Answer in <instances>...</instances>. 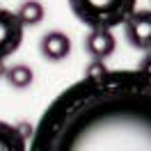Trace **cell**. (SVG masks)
Returning a JSON list of instances; mask_svg holds the SVG:
<instances>
[{
    "mask_svg": "<svg viewBox=\"0 0 151 151\" xmlns=\"http://www.w3.org/2000/svg\"><path fill=\"white\" fill-rule=\"evenodd\" d=\"M28 151H151V73H85L48 103Z\"/></svg>",
    "mask_w": 151,
    "mask_h": 151,
    "instance_id": "cell-1",
    "label": "cell"
},
{
    "mask_svg": "<svg viewBox=\"0 0 151 151\" xmlns=\"http://www.w3.org/2000/svg\"><path fill=\"white\" fill-rule=\"evenodd\" d=\"M135 2L137 0H69V7L89 30H112L124 25V21L135 12Z\"/></svg>",
    "mask_w": 151,
    "mask_h": 151,
    "instance_id": "cell-2",
    "label": "cell"
},
{
    "mask_svg": "<svg viewBox=\"0 0 151 151\" xmlns=\"http://www.w3.org/2000/svg\"><path fill=\"white\" fill-rule=\"evenodd\" d=\"M124 37L135 50H151V9H135L124 21Z\"/></svg>",
    "mask_w": 151,
    "mask_h": 151,
    "instance_id": "cell-3",
    "label": "cell"
},
{
    "mask_svg": "<svg viewBox=\"0 0 151 151\" xmlns=\"http://www.w3.org/2000/svg\"><path fill=\"white\" fill-rule=\"evenodd\" d=\"M23 23L19 21L16 12L0 7V60L14 55L23 44Z\"/></svg>",
    "mask_w": 151,
    "mask_h": 151,
    "instance_id": "cell-4",
    "label": "cell"
},
{
    "mask_svg": "<svg viewBox=\"0 0 151 151\" xmlns=\"http://www.w3.org/2000/svg\"><path fill=\"white\" fill-rule=\"evenodd\" d=\"M114 48H117V39H114V35L110 30L94 28L85 37V50H87V55H92V60L103 62L114 53Z\"/></svg>",
    "mask_w": 151,
    "mask_h": 151,
    "instance_id": "cell-5",
    "label": "cell"
},
{
    "mask_svg": "<svg viewBox=\"0 0 151 151\" xmlns=\"http://www.w3.org/2000/svg\"><path fill=\"white\" fill-rule=\"evenodd\" d=\"M39 50H41L44 60H48V62H62L71 55V39L60 30H50L41 37Z\"/></svg>",
    "mask_w": 151,
    "mask_h": 151,
    "instance_id": "cell-6",
    "label": "cell"
},
{
    "mask_svg": "<svg viewBox=\"0 0 151 151\" xmlns=\"http://www.w3.org/2000/svg\"><path fill=\"white\" fill-rule=\"evenodd\" d=\"M0 151H28L25 135L21 133L19 126L0 122Z\"/></svg>",
    "mask_w": 151,
    "mask_h": 151,
    "instance_id": "cell-7",
    "label": "cell"
},
{
    "mask_svg": "<svg viewBox=\"0 0 151 151\" xmlns=\"http://www.w3.org/2000/svg\"><path fill=\"white\" fill-rule=\"evenodd\" d=\"M16 16L23 23V28H32V25H39L44 21L46 12H44V5L39 0H25V2H21Z\"/></svg>",
    "mask_w": 151,
    "mask_h": 151,
    "instance_id": "cell-8",
    "label": "cell"
},
{
    "mask_svg": "<svg viewBox=\"0 0 151 151\" xmlns=\"http://www.w3.org/2000/svg\"><path fill=\"white\" fill-rule=\"evenodd\" d=\"M5 80L14 89H28L35 83V71L25 64H14L9 69H5Z\"/></svg>",
    "mask_w": 151,
    "mask_h": 151,
    "instance_id": "cell-9",
    "label": "cell"
},
{
    "mask_svg": "<svg viewBox=\"0 0 151 151\" xmlns=\"http://www.w3.org/2000/svg\"><path fill=\"white\" fill-rule=\"evenodd\" d=\"M137 69H140V71H144V73H151V50H147V53L142 55Z\"/></svg>",
    "mask_w": 151,
    "mask_h": 151,
    "instance_id": "cell-10",
    "label": "cell"
},
{
    "mask_svg": "<svg viewBox=\"0 0 151 151\" xmlns=\"http://www.w3.org/2000/svg\"><path fill=\"white\" fill-rule=\"evenodd\" d=\"M5 60H0V78H5V64H2Z\"/></svg>",
    "mask_w": 151,
    "mask_h": 151,
    "instance_id": "cell-11",
    "label": "cell"
}]
</instances>
